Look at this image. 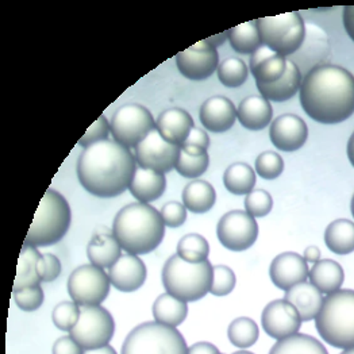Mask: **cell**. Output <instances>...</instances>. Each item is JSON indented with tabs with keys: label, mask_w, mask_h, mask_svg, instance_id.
<instances>
[{
	"label": "cell",
	"mask_w": 354,
	"mask_h": 354,
	"mask_svg": "<svg viewBox=\"0 0 354 354\" xmlns=\"http://www.w3.org/2000/svg\"><path fill=\"white\" fill-rule=\"evenodd\" d=\"M304 113L324 124L341 123L354 114V76L346 69L324 64L304 76L300 86Z\"/></svg>",
	"instance_id": "cell-1"
},
{
	"label": "cell",
	"mask_w": 354,
	"mask_h": 354,
	"mask_svg": "<svg viewBox=\"0 0 354 354\" xmlns=\"http://www.w3.org/2000/svg\"><path fill=\"white\" fill-rule=\"evenodd\" d=\"M76 171L80 184L91 195L114 198L130 187L137 160L130 149L106 140L82 151Z\"/></svg>",
	"instance_id": "cell-2"
},
{
	"label": "cell",
	"mask_w": 354,
	"mask_h": 354,
	"mask_svg": "<svg viewBox=\"0 0 354 354\" xmlns=\"http://www.w3.org/2000/svg\"><path fill=\"white\" fill-rule=\"evenodd\" d=\"M113 234L126 253L142 256L160 246L165 236V225L158 209L137 202L119 209L114 218Z\"/></svg>",
	"instance_id": "cell-3"
},
{
	"label": "cell",
	"mask_w": 354,
	"mask_h": 354,
	"mask_svg": "<svg viewBox=\"0 0 354 354\" xmlns=\"http://www.w3.org/2000/svg\"><path fill=\"white\" fill-rule=\"evenodd\" d=\"M315 327L326 344L337 349L354 348V291L338 290L324 300Z\"/></svg>",
	"instance_id": "cell-4"
},
{
	"label": "cell",
	"mask_w": 354,
	"mask_h": 354,
	"mask_svg": "<svg viewBox=\"0 0 354 354\" xmlns=\"http://www.w3.org/2000/svg\"><path fill=\"white\" fill-rule=\"evenodd\" d=\"M71 222L69 203L56 189L49 188L41 199L24 245L34 248L52 246L65 236Z\"/></svg>",
	"instance_id": "cell-5"
},
{
	"label": "cell",
	"mask_w": 354,
	"mask_h": 354,
	"mask_svg": "<svg viewBox=\"0 0 354 354\" xmlns=\"http://www.w3.org/2000/svg\"><path fill=\"white\" fill-rule=\"evenodd\" d=\"M212 276L214 266L208 260L192 264L175 254L164 264L161 279L168 294L184 301H196L209 292Z\"/></svg>",
	"instance_id": "cell-6"
},
{
	"label": "cell",
	"mask_w": 354,
	"mask_h": 354,
	"mask_svg": "<svg viewBox=\"0 0 354 354\" xmlns=\"http://www.w3.org/2000/svg\"><path fill=\"white\" fill-rule=\"evenodd\" d=\"M188 346L176 327L145 322L126 337L120 354H187Z\"/></svg>",
	"instance_id": "cell-7"
},
{
	"label": "cell",
	"mask_w": 354,
	"mask_h": 354,
	"mask_svg": "<svg viewBox=\"0 0 354 354\" xmlns=\"http://www.w3.org/2000/svg\"><path fill=\"white\" fill-rule=\"evenodd\" d=\"M256 24L263 45L283 57H291L304 41L306 25L299 12L260 18Z\"/></svg>",
	"instance_id": "cell-8"
},
{
	"label": "cell",
	"mask_w": 354,
	"mask_h": 354,
	"mask_svg": "<svg viewBox=\"0 0 354 354\" xmlns=\"http://www.w3.org/2000/svg\"><path fill=\"white\" fill-rule=\"evenodd\" d=\"M114 141L126 148H136L156 129V120L141 104L120 106L110 122Z\"/></svg>",
	"instance_id": "cell-9"
},
{
	"label": "cell",
	"mask_w": 354,
	"mask_h": 354,
	"mask_svg": "<svg viewBox=\"0 0 354 354\" xmlns=\"http://www.w3.org/2000/svg\"><path fill=\"white\" fill-rule=\"evenodd\" d=\"M69 333L84 351L99 349L110 344L115 322L109 310L102 306L82 307L80 319Z\"/></svg>",
	"instance_id": "cell-10"
},
{
	"label": "cell",
	"mask_w": 354,
	"mask_h": 354,
	"mask_svg": "<svg viewBox=\"0 0 354 354\" xmlns=\"http://www.w3.org/2000/svg\"><path fill=\"white\" fill-rule=\"evenodd\" d=\"M110 277L104 269L86 264L76 268L68 280L71 299L80 307L100 306L110 294Z\"/></svg>",
	"instance_id": "cell-11"
},
{
	"label": "cell",
	"mask_w": 354,
	"mask_h": 354,
	"mask_svg": "<svg viewBox=\"0 0 354 354\" xmlns=\"http://www.w3.org/2000/svg\"><path fill=\"white\" fill-rule=\"evenodd\" d=\"M219 242L232 252H243L252 248L259 238L256 218L242 209H233L225 214L216 226Z\"/></svg>",
	"instance_id": "cell-12"
},
{
	"label": "cell",
	"mask_w": 354,
	"mask_h": 354,
	"mask_svg": "<svg viewBox=\"0 0 354 354\" xmlns=\"http://www.w3.org/2000/svg\"><path fill=\"white\" fill-rule=\"evenodd\" d=\"M181 147L174 145L162 138L157 129L136 147V160L140 168L167 174L176 167Z\"/></svg>",
	"instance_id": "cell-13"
},
{
	"label": "cell",
	"mask_w": 354,
	"mask_h": 354,
	"mask_svg": "<svg viewBox=\"0 0 354 354\" xmlns=\"http://www.w3.org/2000/svg\"><path fill=\"white\" fill-rule=\"evenodd\" d=\"M176 64L184 77L195 82L206 80L218 69L219 55L215 46L203 39L177 53Z\"/></svg>",
	"instance_id": "cell-14"
},
{
	"label": "cell",
	"mask_w": 354,
	"mask_h": 354,
	"mask_svg": "<svg viewBox=\"0 0 354 354\" xmlns=\"http://www.w3.org/2000/svg\"><path fill=\"white\" fill-rule=\"evenodd\" d=\"M331 45L325 30L314 24L306 25V35L301 46L294 53L292 61L301 75H308L313 69L324 65L330 56Z\"/></svg>",
	"instance_id": "cell-15"
},
{
	"label": "cell",
	"mask_w": 354,
	"mask_h": 354,
	"mask_svg": "<svg viewBox=\"0 0 354 354\" xmlns=\"http://www.w3.org/2000/svg\"><path fill=\"white\" fill-rule=\"evenodd\" d=\"M261 324L269 337L280 341L297 334L303 321L290 301L277 299L266 304L261 315Z\"/></svg>",
	"instance_id": "cell-16"
},
{
	"label": "cell",
	"mask_w": 354,
	"mask_h": 354,
	"mask_svg": "<svg viewBox=\"0 0 354 354\" xmlns=\"http://www.w3.org/2000/svg\"><path fill=\"white\" fill-rule=\"evenodd\" d=\"M269 137L274 148L283 151H296L306 144L308 127L295 114H284L272 122Z\"/></svg>",
	"instance_id": "cell-17"
},
{
	"label": "cell",
	"mask_w": 354,
	"mask_h": 354,
	"mask_svg": "<svg viewBox=\"0 0 354 354\" xmlns=\"http://www.w3.org/2000/svg\"><path fill=\"white\" fill-rule=\"evenodd\" d=\"M308 263L295 252H286L274 257L269 268L272 283L283 291H288L308 277Z\"/></svg>",
	"instance_id": "cell-18"
},
{
	"label": "cell",
	"mask_w": 354,
	"mask_h": 354,
	"mask_svg": "<svg viewBox=\"0 0 354 354\" xmlns=\"http://www.w3.org/2000/svg\"><path fill=\"white\" fill-rule=\"evenodd\" d=\"M147 266L144 261L134 254L126 253L109 269L111 286L120 292H134L140 290L147 280Z\"/></svg>",
	"instance_id": "cell-19"
},
{
	"label": "cell",
	"mask_w": 354,
	"mask_h": 354,
	"mask_svg": "<svg viewBox=\"0 0 354 354\" xmlns=\"http://www.w3.org/2000/svg\"><path fill=\"white\" fill-rule=\"evenodd\" d=\"M199 117L207 130L212 133H225L234 126L238 113L230 99L225 96H212L202 104Z\"/></svg>",
	"instance_id": "cell-20"
},
{
	"label": "cell",
	"mask_w": 354,
	"mask_h": 354,
	"mask_svg": "<svg viewBox=\"0 0 354 354\" xmlns=\"http://www.w3.org/2000/svg\"><path fill=\"white\" fill-rule=\"evenodd\" d=\"M194 127L195 123L189 113L178 107L162 111L156 120V129L162 138L177 147L184 145Z\"/></svg>",
	"instance_id": "cell-21"
},
{
	"label": "cell",
	"mask_w": 354,
	"mask_h": 354,
	"mask_svg": "<svg viewBox=\"0 0 354 354\" xmlns=\"http://www.w3.org/2000/svg\"><path fill=\"white\" fill-rule=\"evenodd\" d=\"M249 69L257 84L277 82L287 69V59L274 53L266 45L260 46L249 61Z\"/></svg>",
	"instance_id": "cell-22"
},
{
	"label": "cell",
	"mask_w": 354,
	"mask_h": 354,
	"mask_svg": "<svg viewBox=\"0 0 354 354\" xmlns=\"http://www.w3.org/2000/svg\"><path fill=\"white\" fill-rule=\"evenodd\" d=\"M324 294L317 290L311 283L303 281L286 291L284 299L290 301L300 315L303 322H310L317 318L324 304Z\"/></svg>",
	"instance_id": "cell-23"
},
{
	"label": "cell",
	"mask_w": 354,
	"mask_h": 354,
	"mask_svg": "<svg viewBox=\"0 0 354 354\" xmlns=\"http://www.w3.org/2000/svg\"><path fill=\"white\" fill-rule=\"evenodd\" d=\"M122 248L113 230L104 229L103 233L95 232L87 246V257L92 266L106 269L114 266L122 257Z\"/></svg>",
	"instance_id": "cell-24"
},
{
	"label": "cell",
	"mask_w": 354,
	"mask_h": 354,
	"mask_svg": "<svg viewBox=\"0 0 354 354\" xmlns=\"http://www.w3.org/2000/svg\"><path fill=\"white\" fill-rule=\"evenodd\" d=\"M167 188L165 175L157 171L137 168L129 191L140 203H151L160 199Z\"/></svg>",
	"instance_id": "cell-25"
},
{
	"label": "cell",
	"mask_w": 354,
	"mask_h": 354,
	"mask_svg": "<svg viewBox=\"0 0 354 354\" xmlns=\"http://www.w3.org/2000/svg\"><path fill=\"white\" fill-rule=\"evenodd\" d=\"M238 120L248 130H263L268 127L273 117L270 102L261 95H253L241 102L238 106Z\"/></svg>",
	"instance_id": "cell-26"
},
{
	"label": "cell",
	"mask_w": 354,
	"mask_h": 354,
	"mask_svg": "<svg viewBox=\"0 0 354 354\" xmlns=\"http://www.w3.org/2000/svg\"><path fill=\"white\" fill-rule=\"evenodd\" d=\"M301 82L303 75L292 61L287 59V69L277 82L270 84H257V88L260 95L269 102H287L297 93Z\"/></svg>",
	"instance_id": "cell-27"
},
{
	"label": "cell",
	"mask_w": 354,
	"mask_h": 354,
	"mask_svg": "<svg viewBox=\"0 0 354 354\" xmlns=\"http://www.w3.org/2000/svg\"><path fill=\"white\" fill-rule=\"evenodd\" d=\"M42 254L39 253L38 248L24 245L19 260H18V268H17V276L14 281L12 292L21 291L28 287L39 286L42 281Z\"/></svg>",
	"instance_id": "cell-28"
},
{
	"label": "cell",
	"mask_w": 354,
	"mask_h": 354,
	"mask_svg": "<svg viewBox=\"0 0 354 354\" xmlns=\"http://www.w3.org/2000/svg\"><path fill=\"white\" fill-rule=\"evenodd\" d=\"M310 283L322 294L330 295L341 290L345 281L344 268L334 260H319L308 272Z\"/></svg>",
	"instance_id": "cell-29"
},
{
	"label": "cell",
	"mask_w": 354,
	"mask_h": 354,
	"mask_svg": "<svg viewBox=\"0 0 354 354\" xmlns=\"http://www.w3.org/2000/svg\"><path fill=\"white\" fill-rule=\"evenodd\" d=\"M216 202L214 187L205 180H194L188 183L183 191V205L194 214L208 212Z\"/></svg>",
	"instance_id": "cell-30"
},
{
	"label": "cell",
	"mask_w": 354,
	"mask_h": 354,
	"mask_svg": "<svg viewBox=\"0 0 354 354\" xmlns=\"http://www.w3.org/2000/svg\"><path fill=\"white\" fill-rule=\"evenodd\" d=\"M188 315V304L175 296L165 292L158 296L153 304L154 321L161 325L177 327L181 325Z\"/></svg>",
	"instance_id": "cell-31"
},
{
	"label": "cell",
	"mask_w": 354,
	"mask_h": 354,
	"mask_svg": "<svg viewBox=\"0 0 354 354\" xmlns=\"http://www.w3.org/2000/svg\"><path fill=\"white\" fill-rule=\"evenodd\" d=\"M325 243L330 252L346 256L354 252V222L337 219L331 222L325 232Z\"/></svg>",
	"instance_id": "cell-32"
},
{
	"label": "cell",
	"mask_w": 354,
	"mask_h": 354,
	"mask_svg": "<svg viewBox=\"0 0 354 354\" xmlns=\"http://www.w3.org/2000/svg\"><path fill=\"white\" fill-rule=\"evenodd\" d=\"M208 164L209 157L206 149L194 145H183L175 169L183 177L196 178L206 172Z\"/></svg>",
	"instance_id": "cell-33"
},
{
	"label": "cell",
	"mask_w": 354,
	"mask_h": 354,
	"mask_svg": "<svg viewBox=\"0 0 354 354\" xmlns=\"http://www.w3.org/2000/svg\"><path fill=\"white\" fill-rule=\"evenodd\" d=\"M269 354H328L325 346L317 338L300 334L291 335L288 338L277 341Z\"/></svg>",
	"instance_id": "cell-34"
},
{
	"label": "cell",
	"mask_w": 354,
	"mask_h": 354,
	"mask_svg": "<svg viewBox=\"0 0 354 354\" xmlns=\"http://www.w3.org/2000/svg\"><path fill=\"white\" fill-rule=\"evenodd\" d=\"M223 184L234 195H248L256 185V171L249 164L234 162L225 171Z\"/></svg>",
	"instance_id": "cell-35"
},
{
	"label": "cell",
	"mask_w": 354,
	"mask_h": 354,
	"mask_svg": "<svg viewBox=\"0 0 354 354\" xmlns=\"http://www.w3.org/2000/svg\"><path fill=\"white\" fill-rule=\"evenodd\" d=\"M229 42L236 53L252 56L260 46H263L256 21L241 24L229 30Z\"/></svg>",
	"instance_id": "cell-36"
},
{
	"label": "cell",
	"mask_w": 354,
	"mask_h": 354,
	"mask_svg": "<svg viewBox=\"0 0 354 354\" xmlns=\"http://www.w3.org/2000/svg\"><path fill=\"white\" fill-rule=\"evenodd\" d=\"M229 341L239 349H248L253 346L260 337V328L257 324L246 317L234 319L227 328Z\"/></svg>",
	"instance_id": "cell-37"
},
{
	"label": "cell",
	"mask_w": 354,
	"mask_h": 354,
	"mask_svg": "<svg viewBox=\"0 0 354 354\" xmlns=\"http://www.w3.org/2000/svg\"><path fill=\"white\" fill-rule=\"evenodd\" d=\"M209 254V245L206 238L201 234H187L177 243V256L184 261L199 264L206 261Z\"/></svg>",
	"instance_id": "cell-38"
},
{
	"label": "cell",
	"mask_w": 354,
	"mask_h": 354,
	"mask_svg": "<svg viewBox=\"0 0 354 354\" xmlns=\"http://www.w3.org/2000/svg\"><path fill=\"white\" fill-rule=\"evenodd\" d=\"M249 77V68L245 61L236 57L225 59L218 66L219 82L229 88H236L245 84Z\"/></svg>",
	"instance_id": "cell-39"
},
{
	"label": "cell",
	"mask_w": 354,
	"mask_h": 354,
	"mask_svg": "<svg viewBox=\"0 0 354 354\" xmlns=\"http://www.w3.org/2000/svg\"><path fill=\"white\" fill-rule=\"evenodd\" d=\"M82 308L75 301H61L52 313L55 326L62 331H71L80 319Z\"/></svg>",
	"instance_id": "cell-40"
},
{
	"label": "cell",
	"mask_w": 354,
	"mask_h": 354,
	"mask_svg": "<svg viewBox=\"0 0 354 354\" xmlns=\"http://www.w3.org/2000/svg\"><path fill=\"white\" fill-rule=\"evenodd\" d=\"M284 171V161L276 151L266 150L256 160V172L266 180H274Z\"/></svg>",
	"instance_id": "cell-41"
},
{
	"label": "cell",
	"mask_w": 354,
	"mask_h": 354,
	"mask_svg": "<svg viewBox=\"0 0 354 354\" xmlns=\"http://www.w3.org/2000/svg\"><path fill=\"white\" fill-rule=\"evenodd\" d=\"M236 273L232 268L226 266H214V276L209 294L214 296H226L236 288Z\"/></svg>",
	"instance_id": "cell-42"
},
{
	"label": "cell",
	"mask_w": 354,
	"mask_h": 354,
	"mask_svg": "<svg viewBox=\"0 0 354 354\" xmlns=\"http://www.w3.org/2000/svg\"><path fill=\"white\" fill-rule=\"evenodd\" d=\"M245 211L253 218L266 216L273 207V199L266 189H253L245 198Z\"/></svg>",
	"instance_id": "cell-43"
},
{
	"label": "cell",
	"mask_w": 354,
	"mask_h": 354,
	"mask_svg": "<svg viewBox=\"0 0 354 354\" xmlns=\"http://www.w3.org/2000/svg\"><path fill=\"white\" fill-rule=\"evenodd\" d=\"M12 296H14L15 304L22 311H26V313L37 311L44 304V299H45L44 290L41 288V284L24 288V290L17 291V292H12Z\"/></svg>",
	"instance_id": "cell-44"
},
{
	"label": "cell",
	"mask_w": 354,
	"mask_h": 354,
	"mask_svg": "<svg viewBox=\"0 0 354 354\" xmlns=\"http://www.w3.org/2000/svg\"><path fill=\"white\" fill-rule=\"evenodd\" d=\"M111 133V127L110 123L107 122V119L104 115H100L96 122H93L89 126L88 130L86 131V134L80 138L79 145L83 148H88L93 144L102 142L109 140V134Z\"/></svg>",
	"instance_id": "cell-45"
},
{
	"label": "cell",
	"mask_w": 354,
	"mask_h": 354,
	"mask_svg": "<svg viewBox=\"0 0 354 354\" xmlns=\"http://www.w3.org/2000/svg\"><path fill=\"white\" fill-rule=\"evenodd\" d=\"M160 214L164 221V225L172 229L183 226L187 219V208L183 203H178V202L165 203L161 208Z\"/></svg>",
	"instance_id": "cell-46"
},
{
	"label": "cell",
	"mask_w": 354,
	"mask_h": 354,
	"mask_svg": "<svg viewBox=\"0 0 354 354\" xmlns=\"http://www.w3.org/2000/svg\"><path fill=\"white\" fill-rule=\"evenodd\" d=\"M41 273H42V281L45 283H50L59 279L61 274V263L55 254H50V253L42 254Z\"/></svg>",
	"instance_id": "cell-47"
},
{
	"label": "cell",
	"mask_w": 354,
	"mask_h": 354,
	"mask_svg": "<svg viewBox=\"0 0 354 354\" xmlns=\"http://www.w3.org/2000/svg\"><path fill=\"white\" fill-rule=\"evenodd\" d=\"M84 349L71 337V335H64L59 338L52 349L53 354H84Z\"/></svg>",
	"instance_id": "cell-48"
},
{
	"label": "cell",
	"mask_w": 354,
	"mask_h": 354,
	"mask_svg": "<svg viewBox=\"0 0 354 354\" xmlns=\"http://www.w3.org/2000/svg\"><path fill=\"white\" fill-rule=\"evenodd\" d=\"M184 145H194V147H199V148L208 149L209 147V137L206 131L201 127H194L192 131L189 133L187 141L184 142Z\"/></svg>",
	"instance_id": "cell-49"
},
{
	"label": "cell",
	"mask_w": 354,
	"mask_h": 354,
	"mask_svg": "<svg viewBox=\"0 0 354 354\" xmlns=\"http://www.w3.org/2000/svg\"><path fill=\"white\" fill-rule=\"evenodd\" d=\"M187 354H222L216 346L209 342H196L188 348Z\"/></svg>",
	"instance_id": "cell-50"
},
{
	"label": "cell",
	"mask_w": 354,
	"mask_h": 354,
	"mask_svg": "<svg viewBox=\"0 0 354 354\" xmlns=\"http://www.w3.org/2000/svg\"><path fill=\"white\" fill-rule=\"evenodd\" d=\"M344 28L346 30L348 35L354 41V6H346L344 8Z\"/></svg>",
	"instance_id": "cell-51"
},
{
	"label": "cell",
	"mask_w": 354,
	"mask_h": 354,
	"mask_svg": "<svg viewBox=\"0 0 354 354\" xmlns=\"http://www.w3.org/2000/svg\"><path fill=\"white\" fill-rule=\"evenodd\" d=\"M303 259L307 261V263H311V264H315L321 260V250L318 246H308L304 253H303Z\"/></svg>",
	"instance_id": "cell-52"
},
{
	"label": "cell",
	"mask_w": 354,
	"mask_h": 354,
	"mask_svg": "<svg viewBox=\"0 0 354 354\" xmlns=\"http://www.w3.org/2000/svg\"><path fill=\"white\" fill-rule=\"evenodd\" d=\"M207 41L212 45V46H219V45H222L226 39H229V30L227 31H225V32H221V34H218V35H214V37H208L206 38Z\"/></svg>",
	"instance_id": "cell-53"
},
{
	"label": "cell",
	"mask_w": 354,
	"mask_h": 354,
	"mask_svg": "<svg viewBox=\"0 0 354 354\" xmlns=\"http://www.w3.org/2000/svg\"><path fill=\"white\" fill-rule=\"evenodd\" d=\"M84 354H118L117 351L111 345H106L99 349H92V351H86Z\"/></svg>",
	"instance_id": "cell-54"
},
{
	"label": "cell",
	"mask_w": 354,
	"mask_h": 354,
	"mask_svg": "<svg viewBox=\"0 0 354 354\" xmlns=\"http://www.w3.org/2000/svg\"><path fill=\"white\" fill-rule=\"evenodd\" d=\"M348 158L354 168V133L351 136L349 142H348Z\"/></svg>",
	"instance_id": "cell-55"
},
{
	"label": "cell",
	"mask_w": 354,
	"mask_h": 354,
	"mask_svg": "<svg viewBox=\"0 0 354 354\" xmlns=\"http://www.w3.org/2000/svg\"><path fill=\"white\" fill-rule=\"evenodd\" d=\"M341 354H354V348H352V349H346V351H344Z\"/></svg>",
	"instance_id": "cell-56"
},
{
	"label": "cell",
	"mask_w": 354,
	"mask_h": 354,
	"mask_svg": "<svg viewBox=\"0 0 354 354\" xmlns=\"http://www.w3.org/2000/svg\"><path fill=\"white\" fill-rule=\"evenodd\" d=\"M232 354H254V353H252V352H248V351H243V349H242V351H239V352H236V353H232Z\"/></svg>",
	"instance_id": "cell-57"
},
{
	"label": "cell",
	"mask_w": 354,
	"mask_h": 354,
	"mask_svg": "<svg viewBox=\"0 0 354 354\" xmlns=\"http://www.w3.org/2000/svg\"><path fill=\"white\" fill-rule=\"evenodd\" d=\"M351 211H352V215H353L354 218V195L353 198H352V203H351Z\"/></svg>",
	"instance_id": "cell-58"
}]
</instances>
